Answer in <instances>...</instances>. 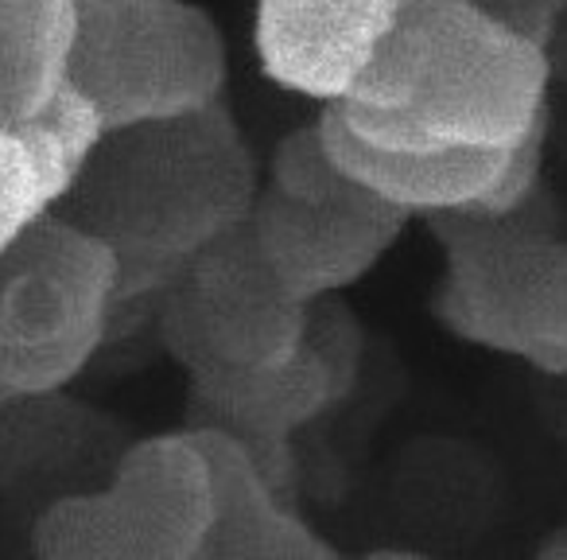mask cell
Returning a JSON list of instances; mask_svg holds the SVG:
<instances>
[{
	"mask_svg": "<svg viewBox=\"0 0 567 560\" xmlns=\"http://www.w3.org/2000/svg\"><path fill=\"white\" fill-rule=\"evenodd\" d=\"M9 401H17V397H12V394H9V389L0 386V405H9Z\"/></svg>",
	"mask_w": 567,
	"mask_h": 560,
	"instance_id": "21",
	"label": "cell"
},
{
	"mask_svg": "<svg viewBox=\"0 0 567 560\" xmlns=\"http://www.w3.org/2000/svg\"><path fill=\"white\" fill-rule=\"evenodd\" d=\"M183 288L198 319V335L214 366H276L308 339L311 304L280 285L260 253L249 218L198 250L183 273Z\"/></svg>",
	"mask_w": 567,
	"mask_h": 560,
	"instance_id": "5",
	"label": "cell"
},
{
	"mask_svg": "<svg viewBox=\"0 0 567 560\" xmlns=\"http://www.w3.org/2000/svg\"><path fill=\"white\" fill-rule=\"evenodd\" d=\"M272 187L280 191V195L296 198V203H339V198H350L362 191L358 183H350L347 175H342V167L331 160L316 121L296 129V133H288L276 144Z\"/></svg>",
	"mask_w": 567,
	"mask_h": 560,
	"instance_id": "16",
	"label": "cell"
},
{
	"mask_svg": "<svg viewBox=\"0 0 567 560\" xmlns=\"http://www.w3.org/2000/svg\"><path fill=\"white\" fill-rule=\"evenodd\" d=\"M117 253L63 214H43L0 253V386L43 397L71 386L110 335Z\"/></svg>",
	"mask_w": 567,
	"mask_h": 560,
	"instance_id": "3",
	"label": "cell"
},
{
	"mask_svg": "<svg viewBox=\"0 0 567 560\" xmlns=\"http://www.w3.org/2000/svg\"><path fill=\"white\" fill-rule=\"evenodd\" d=\"M396 20L401 0H257L252 51L280 90L339 105L354 94Z\"/></svg>",
	"mask_w": 567,
	"mask_h": 560,
	"instance_id": "7",
	"label": "cell"
},
{
	"mask_svg": "<svg viewBox=\"0 0 567 560\" xmlns=\"http://www.w3.org/2000/svg\"><path fill=\"white\" fill-rule=\"evenodd\" d=\"M540 557H548V560H567V526L551 533V541L540 549Z\"/></svg>",
	"mask_w": 567,
	"mask_h": 560,
	"instance_id": "20",
	"label": "cell"
},
{
	"mask_svg": "<svg viewBox=\"0 0 567 560\" xmlns=\"http://www.w3.org/2000/svg\"><path fill=\"white\" fill-rule=\"evenodd\" d=\"M319 133L350 183L378 195L381 203L412 214H447L471 206L502 172L509 149H435V152H396L365 144L342 125L339 110L323 105Z\"/></svg>",
	"mask_w": 567,
	"mask_h": 560,
	"instance_id": "12",
	"label": "cell"
},
{
	"mask_svg": "<svg viewBox=\"0 0 567 560\" xmlns=\"http://www.w3.org/2000/svg\"><path fill=\"white\" fill-rule=\"evenodd\" d=\"M102 136V118L71 82L35 118L0 125V253L63 203Z\"/></svg>",
	"mask_w": 567,
	"mask_h": 560,
	"instance_id": "9",
	"label": "cell"
},
{
	"mask_svg": "<svg viewBox=\"0 0 567 560\" xmlns=\"http://www.w3.org/2000/svg\"><path fill=\"white\" fill-rule=\"evenodd\" d=\"M520 358L548 378H567V347H559V343H528Z\"/></svg>",
	"mask_w": 567,
	"mask_h": 560,
	"instance_id": "19",
	"label": "cell"
},
{
	"mask_svg": "<svg viewBox=\"0 0 567 560\" xmlns=\"http://www.w3.org/2000/svg\"><path fill=\"white\" fill-rule=\"evenodd\" d=\"M257 164L221 102L164 121L110 129L66 191L63 218L113 253L190 265L249 218Z\"/></svg>",
	"mask_w": 567,
	"mask_h": 560,
	"instance_id": "2",
	"label": "cell"
},
{
	"mask_svg": "<svg viewBox=\"0 0 567 560\" xmlns=\"http://www.w3.org/2000/svg\"><path fill=\"white\" fill-rule=\"evenodd\" d=\"M105 490L133 533L136 560H203L214 521V487L190 432L133 444Z\"/></svg>",
	"mask_w": 567,
	"mask_h": 560,
	"instance_id": "8",
	"label": "cell"
},
{
	"mask_svg": "<svg viewBox=\"0 0 567 560\" xmlns=\"http://www.w3.org/2000/svg\"><path fill=\"white\" fill-rule=\"evenodd\" d=\"M482 12H489L494 20H502L505 28L528 35L533 43L548 48L551 28H556L559 12L567 9V0H471Z\"/></svg>",
	"mask_w": 567,
	"mask_h": 560,
	"instance_id": "18",
	"label": "cell"
},
{
	"mask_svg": "<svg viewBox=\"0 0 567 560\" xmlns=\"http://www.w3.org/2000/svg\"><path fill=\"white\" fill-rule=\"evenodd\" d=\"M74 4H79V12H82V9H86V4H90V0H74Z\"/></svg>",
	"mask_w": 567,
	"mask_h": 560,
	"instance_id": "22",
	"label": "cell"
},
{
	"mask_svg": "<svg viewBox=\"0 0 567 560\" xmlns=\"http://www.w3.org/2000/svg\"><path fill=\"white\" fill-rule=\"evenodd\" d=\"M551 63L471 0L401 12L347 102L342 125L396 152L509 149L544 118Z\"/></svg>",
	"mask_w": 567,
	"mask_h": 560,
	"instance_id": "1",
	"label": "cell"
},
{
	"mask_svg": "<svg viewBox=\"0 0 567 560\" xmlns=\"http://www.w3.org/2000/svg\"><path fill=\"white\" fill-rule=\"evenodd\" d=\"M214 487V521L203 544V560H319L331 544L319 541L288 506L252 451L229 428H195Z\"/></svg>",
	"mask_w": 567,
	"mask_h": 560,
	"instance_id": "11",
	"label": "cell"
},
{
	"mask_svg": "<svg viewBox=\"0 0 567 560\" xmlns=\"http://www.w3.org/2000/svg\"><path fill=\"white\" fill-rule=\"evenodd\" d=\"M544 136H548V118H540L517 144H513L502 172L494 175V183L458 214H471V218H482V222L517 218L528 198L536 195V180H540V167H544Z\"/></svg>",
	"mask_w": 567,
	"mask_h": 560,
	"instance_id": "17",
	"label": "cell"
},
{
	"mask_svg": "<svg viewBox=\"0 0 567 560\" xmlns=\"http://www.w3.org/2000/svg\"><path fill=\"white\" fill-rule=\"evenodd\" d=\"M66 82L110 129L221 102L226 43L187 0H90L79 12Z\"/></svg>",
	"mask_w": 567,
	"mask_h": 560,
	"instance_id": "4",
	"label": "cell"
},
{
	"mask_svg": "<svg viewBox=\"0 0 567 560\" xmlns=\"http://www.w3.org/2000/svg\"><path fill=\"white\" fill-rule=\"evenodd\" d=\"M32 549L43 560H136V544L110 490L66 495L35 518Z\"/></svg>",
	"mask_w": 567,
	"mask_h": 560,
	"instance_id": "14",
	"label": "cell"
},
{
	"mask_svg": "<svg viewBox=\"0 0 567 560\" xmlns=\"http://www.w3.org/2000/svg\"><path fill=\"white\" fill-rule=\"evenodd\" d=\"M195 381L198 394L226 417L221 428H229L252 451L276 490L288 471V436L316 420L331 401H339L331 370L308 339L292 358L276 366H252V370L214 366Z\"/></svg>",
	"mask_w": 567,
	"mask_h": 560,
	"instance_id": "10",
	"label": "cell"
},
{
	"mask_svg": "<svg viewBox=\"0 0 567 560\" xmlns=\"http://www.w3.org/2000/svg\"><path fill=\"white\" fill-rule=\"evenodd\" d=\"M517 319L525 347L528 343L567 347V242H551L544 234L528 237L517 273Z\"/></svg>",
	"mask_w": 567,
	"mask_h": 560,
	"instance_id": "15",
	"label": "cell"
},
{
	"mask_svg": "<svg viewBox=\"0 0 567 560\" xmlns=\"http://www.w3.org/2000/svg\"><path fill=\"white\" fill-rule=\"evenodd\" d=\"M74 32V0H0V125L35 118L63 90Z\"/></svg>",
	"mask_w": 567,
	"mask_h": 560,
	"instance_id": "13",
	"label": "cell"
},
{
	"mask_svg": "<svg viewBox=\"0 0 567 560\" xmlns=\"http://www.w3.org/2000/svg\"><path fill=\"white\" fill-rule=\"evenodd\" d=\"M409 214L358 191L339 203H296L276 187L260 191L249 230L280 285L303 304L354 285L393 250Z\"/></svg>",
	"mask_w": 567,
	"mask_h": 560,
	"instance_id": "6",
	"label": "cell"
}]
</instances>
